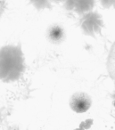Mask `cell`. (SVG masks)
<instances>
[{"label":"cell","mask_w":115,"mask_h":130,"mask_svg":"<svg viewBox=\"0 0 115 130\" xmlns=\"http://www.w3.org/2000/svg\"><path fill=\"white\" fill-rule=\"evenodd\" d=\"M26 69L22 45H6L0 47V80L11 83L20 79Z\"/></svg>","instance_id":"1"},{"label":"cell","mask_w":115,"mask_h":130,"mask_svg":"<svg viewBox=\"0 0 115 130\" xmlns=\"http://www.w3.org/2000/svg\"><path fill=\"white\" fill-rule=\"evenodd\" d=\"M79 24L82 32L91 38H95L96 35L100 34L104 27L102 15L94 10L81 15Z\"/></svg>","instance_id":"2"},{"label":"cell","mask_w":115,"mask_h":130,"mask_svg":"<svg viewBox=\"0 0 115 130\" xmlns=\"http://www.w3.org/2000/svg\"><path fill=\"white\" fill-rule=\"evenodd\" d=\"M63 7L68 12H74L79 16L93 11L95 0H63Z\"/></svg>","instance_id":"3"},{"label":"cell","mask_w":115,"mask_h":130,"mask_svg":"<svg viewBox=\"0 0 115 130\" xmlns=\"http://www.w3.org/2000/svg\"><path fill=\"white\" fill-rule=\"evenodd\" d=\"M70 107L76 113H84L90 109L92 100L89 94L85 92L74 93L70 99Z\"/></svg>","instance_id":"4"},{"label":"cell","mask_w":115,"mask_h":130,"mask_svg":"<svg viewBox=\"0 0 115 130\" xmlns=\"http://www.w3.org/2000/svg\"><path fill=\"white\" fill-rule=\"evenodd\" d=\"M47 38L53 45H61L66 38L65 30L59 24H53L49 26L47 30Z\"/></svg>","instance_id":"5"},{"label":"cell","mask_w":115,"mask_h":130,"mask_svg":"<svg viewBox=\"0 0 115 130\" xmlns=\"http://www.w3.org/2000/svg\"><path fill=\"white\" fill-rule=\"evenodd\" d=\"M107 70L110 77L115 83V41L113 42L107 58Z\"/></svg>","instance_id":"6"},{"label":"cell","mask_w":115,"mask_h":130,"mask_svg":"<svg viewBox=\"0 0 115 130\" xmlns=\"http://www.w3.org/2000/svg\"><path fill=\"white\" fill-rule=\"evenodd\" d=\"M29 2L38 11L51 10L53 8V3L50 0H29Z\"/></svg>","instance_id":"7"},{"label":"cell","mask_w":115,"mask_h":130,"mask_svg":"<svg viewBox=\"0 0 115 130\" xmlns=\"http://www.w3.org/2000/svg\"><path fill=\"white\" fill-rule=\"evenodd\" d=\"M101 6L104 9H110L111 7L114 6L115 0H99Z\"/></svg>","instance_id":"8"},{"label":"cell","mask_w":115,"mask_h":130,"mask_svg":"<svg viewBox=\"0 0 115 130\" xmlns=\"http://www.w3.org/2000/svg\"><path fill=\"white\" fill-rule=\"evenodd\" d=\"M6 10V0H0V18L3 16Z\"/></svg>","instance_id":"9"},{"label":"cell","mask_w":115,"mask_h":130,"mask_svg":"<svg viewBox=\"0 0 115 130\" xmlns=\"http://www.w3.org/2000/svg\"><path fill=\"white\" fill-rule=\"evenodd\" d=\"M5 119H6V115L4 113V110L2 109H0V124H2L3 121L5 120Z\"/></svg>","instance_id":"10"},{"label":"cell","mask_w":115,"mask_h":130,"mask_svg":"<svg viewBox=\"0 0 115 130\" xmlns=\"http://www.w3.org/2000/svg\"><path fill=\"white\" fill-rule=\"evenodd\" d=\"M111 98H112V104H113V106H114V108H115V92L111 94Z\"/></svg>","instance_id":"11"},{"label":"cell","mask_w":115,"mask_h":130,"mask_svg":"<svg viewBox=\"0 0 115 130\" xmlns=\"http://www.w3.org/2000/svg\"><path fill=\"white\" fill-rule=\"evenodd\" d=\"M52 3H56V4H58V3H63V0H50Z\"/></svg>","instance_id":"12"},{"label":"cell","mask_w":115,"mask_h":130,"mask_svg":"<svg viewBox=\"0 0 115 130\" xmlns=\"http://www.w3.org/2000/svg\"><path fill=\"white\" fill-rule=\"evenodd\" d=\"M113 7H115V3H114V6H113Z\"/></svg>","instance_id":"13"}]
</instances>
